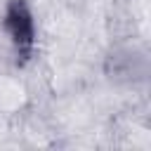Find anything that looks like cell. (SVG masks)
I'll return each instance as SVG.
<instances>
[{"instance_id": "1", "label": "cell", "mask_w": 151, "mask_h": 151, "mask_svg": "<svg viewBox=\"0 0 151 151\" xmlns=\"http://www.w3.org/2000/svg\"><path fill=\"white\" fill-rule=\"evenodd\" d=\"M2 26L12 40L17 64L19 66L28 64L35 52V21H33V12H31L28 2L26 0H9L5 7Z\"/></svg>"}]
</instances>
